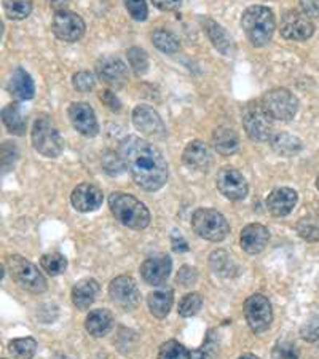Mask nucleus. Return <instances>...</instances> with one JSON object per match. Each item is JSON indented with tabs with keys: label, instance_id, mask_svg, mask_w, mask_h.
<instances>
[{
	"label": "nucleus",
	"instance_id": "obj_1",
	"mask_svg": "<svg viewBox=\"0 0 319 359\" xmlns=\"http://www.w3.org/2000/svg\"><path fill=\"white\" fill-rule=\"evenodd\" d=\"M118 154L139 187L146 192H156L168 181V163L163 155L146 139L128 136L120 142Z\"/></svg>",
	"mask_w": 319,
	"mask_h": 359
},
{
	"label": "nucleus",
	"instance_id": "obj_2",
	"mask_svg": "<svg viewBox=\"0 0 319 359\" xmlns=\"http://www.w3.org/2000/svg\"><path fill=\"white\" fill-rule=\"evenodd\" d=\"M109 208L114 217L125 227L144 230L150 224V212L144 203L136 196L123 192H115L109 196Z\"/></svg>",
	"mask_w": 319,
	"mask_h": 359
},
{
	"label": "nucleus",
	"instance_id": "obj_3",
	"mask_svg": "<svg viewBox=\"0 0 319 359\" xmlns=\"http://www.w3.org/2000/svg\"><path fill=\"white\" fill-rule=\"evenodd\" d=\"M241 27L254 46H265L273 37L276 27L273 11L264 5H252L243 13Z\"/></svg>",
	"mask_w": 319,
	"mask_h": 359
},
{
	"label": "nucleus",
	"instance_id": "obj_4",
	"mask_svg": "<svg viewBox=\"0 0 319 359\" xmlns=\"http://www.w3.org/2000/svg\"><path fill=\"white\" fill-rule=\"evenodd\" d=\"M243 126L246 135L257 142L270 141L273 136V118L265 111L260 100L247 102L241 112Z\"/></svg>",
	"mask_w": 319,
	"mask_h": 359
},
{
	"label": "nucleus",
	"instance_id": "obj_5",
	"mask_svg": "<svg viewBox=\"0 0 319 359\" xmlns=\"http://www.w3.org/2000/svg\"><path fill=\"white\" fill-rule=\"evenodd\" d=\"M191 227L195 233L208 241L219 243L227 238L230 225L222 214L211 208H200L191 216Z\"/></svg>",
	"mask_w": 319,
	"mask_h": 359
},
{
	"label": "nucleus",
	"instance_id": "obj_6",
	"mask_svg": "<svg viewBox=\"0 0 319 359\" xmlns=\"http://www.w3.org/2000/svg\"><path fill=\"white\" fill-rule=\"evenodd\" d=\"M31 136L34 149H36L39 154H42L43 157L56 158L62 154L64 141L51 118L42 115V117H39L34 121Z\"/></svg>",
	"mask_w": 319,
	"mask_h": 359
},
{
	"label": "nucleus",
	"instance_id": "obj_7",
	"mask_svg": "<svg viewBox=\"0 0 319 359\" xmlns=\"http://www.w3.org/2000/svg\"><path fill=\"white\" fill-rule=\"evenodd\" d=\"M5 267H7L10 276L18 283V285L32 294H42L46 291V280L40 273L36 265L29 262L27 259L21 256H8L5 260Z\"/></svg>",
	"mask_w": 319,
	"mask_h": 359
},
{
	"label": "nucleus",
	"instance_id": "obj_8",
	"mask_svg": "<svg viewBox=\"0 0 319 359\" xmlns=\"http://www.w3.org/2000/svg\"><path fill=\"white\" fill-rule=\"evenodd\" d=\"M260 102L264 104L265 111L273 120L280 121H291L299 111V101L286 88H273L266 91L265 95L260 97Z\"/></svg>",
	"mask_w": 319,
	"mask_h": 359
},
{
	"label": "nucleus",
	"instance_id": "obj_9",
	"mask_svg": "<svg viewBox=\"0 0 319 359\" xmlns=\"http://www.w3.org/2000/svg\"><path fill=\"white\" fill-rule=\"evenodd\" d=\"M246 321L255 334H262L269 331L273 321V310H271L270 300L262 294H254L245 304Z\"/></svg>",
	"mask_w": 319,
	"mask_h": 359
},
{
	"label": "nucleus",
	"instance_id": "obj_10",
	"mask_svg": "<svg viewBox=\"0 0 319 359\" xmlns=\"http://www.w3.org/2000/svg\"><path fill=\"white\" fill-rule=\"evenodd\" d=\"M280 32L286 40L294 42H304L308 40L315 34V25H313L310 16H306L304 11L287 10L281 16Z\"/></svg>",
	"mask_w": 319,
	"mask_h": 359
},
{
	"label": "nucleus",
	"instance_id": "obj_11",
	"mask_svg": "<svg viewBox=\"0 0 319 359\" xmlns=\"http://www.w3.org/2000/svg\"><path fill=\"white\" fill-rule=\"evenodd\" d=\"M51 27H53V34L57 39L69 43L77 42V40L82 39L86 31L82 16L67 8L55 11Z\"/></svg>",
	"mask_w": 319,
	"mask_h": 359
},
{
	"label": "nucleus",
	"instance_id": "obj_12",
	"mask_svg": "<svg viewBox=\"0 0 319 359\" xmlns=\"http://www.w3.org/2000/svg\"><path fill=\"white\" fill-rule=\"evenodd\" d=\"M109 295L115 305L125 311L135 310L141 302V292H139L136 281L131 276H117L109 286Z\"/></svg>",
	"mask_w": 319,
	"mask_h": 359
},
{
	"label": "nucleus",
	"instance_id": "obj_13",
	"mask_svg": "<svg viewBox=\"0 0 319 359\" xmlns=\"http://www.w3.org/2000/svg\"><path fill=\"white\" fill-rule=\"evenodd\" d=\"M216 185L219 192L222 194L225 198H229L231 201L245 200L249 192L247 181L240 171L235 170V168H222V170L217 172Z\"/></svg>",
	"mask_w": 319,
	"mask_h": 359
},
{
	"label": "nucleus",
	"instance_id": "obj_14",
	"mask_svg": "<svg viewBox=\"0 0 319 359\" xmlns=\"http://www.w3.org/2000/svg\"><path fill=\"white\" fill-rule=\"evenodd\" d=\"M133 123H135L136 130L141 131L142 135L154 139H163L166 137V126L163 120L158 115V112L154 111L149 106H137L133 111Z\"/></svg>",
	"mask_w": 319,
	"mask_h": 359
},
{
	"label": "nucleus",
	"instance_id": "obj_15",
	"mask_svg": "<svg viewBox=\"0 0 319 359\" xmlns=\"http://www.w3.org/2000/svg\"><path fill=\"white\" fill-rule=\"evenodd\" d=\"M69 120L80 135L86 137H95L100 133L96 114L86 102H74L69 106Z\"/></svg>",
	"mask_w": 319,
	"mask_h": 359
},
{
	"label": "nucleus",
	"instance_id": "obj_16",
	"mask_svg": "<svg viewBox=\"0 0 319 359\" xmlns=\"http://www.w3.org/2000/svg\"><path fill=\"white\" fill-rule=\"evenodd\" d=\"M172 270V260L166 254H156L144 260L141 265V273L144 281L152 286L165 285Z\"/></svg>",
	"mask_w": 319,
	"mask_h": 359
},
{
	"label": "nucleus",
	"instance_id": "obj_17",
	"mask_svg": "<svg viewBox=\"0 0 319 359\" xmlns=\"http://www.w3.org/2000/svg\"><path fill=\"white\" fill-rule=\"evenodd\" d=\"M71 201H72V206L77 211L93 212L101 208L104 201V195H102V190L97 187V185L83 182L74 189V192L71 195Z\"/></svg>",
	"mask_w": 319,
	"mask_h": 359
},
{
	"label": "nucleus",
	"instance_id": "obj_18",
	"mask_svg": "<svg viewBox=\"0 0 319 359\" xmlns=\"http://www.w3.org/2000/svg\"><path fill=\"white\" fill-rule=\"evenodd\" d=\"M96 74L106 85L121 86L128 79V67L120 57L104 56L97 61Z\"/></svg>",
	"mask_w": 319,
	"mask_h": 359
},
{
	"label": "nucleus",
	"instance_id": "obj_19",
	"mask_svg": "<svg viewBox=\"0 0 319 359\" xmlns=\"http://www.w3.org/2000/svg\"><path fill=\"white\" fill-rule=\"evenodd\" d=\"M297 200L299 195L294 189L280 187L275 189L273 192L269 195V198H266V208H269L271 216L284 217L292 212L295 205H297Z\"/></svg>",
	"mask_w": 319,
	"mask_h": 359
},
{
	"label": "nucleus",
	"instance_id": "obj_20",
	"mask_svg": "<svg viewBox=\"0 0 319 359\" xmlns=\"http://www.w3.org/2000/svg\"><path fill=\"white\" fill-rule=\"evenodd\" d=\"M182 161L189 170L205 172L211 168L212 155L210 147L201 141H191L187 147H185L182 154Z\"/></svg>",
	"mask_w": 319,
	"mask_h": 359
},
{
	"label": "nucleus",
	"instance_id": "obj_21",
	"mask_svg": "<svg viewBox=\"0 0 319 359\" xmlns=\"http://www.w3.org/2000/svg\"><path fill=\"white\" fill-rule=\"evenodd\" d=\"M270 231L262 224H249L241 230L240 243L247 254H259L269 245Z\"/></svg>",
	"mask_w": 319,
	"mask_h": 359
},
{
	"label": "nucleus",
	"instance_id": "obj_22",
	"mask_svg": "<svg viewBox=\"0 0 319 359\" xmlns=\"http://www.w3.org/2000/svg\"><path fill=\"white\" fill-rule=\"evenodd\" d=\"M203 31L206 32L208 39L211 40V43L214 45L219 53L222 55H231L235 51V42L233 39L230 37V34L225 31V29L211 18H200Z\"/></svg>",
	"mask_w": 319,
	"mask_h": 359
},
{
	"label": "nucleus",
	"instance_id": "obj_23",
	"mask_svg": "<svg viewBox=\"0 0 319 359\" xmlns=\"http://www.w3.org/2000/svg\"><path fill=\"white\" fill-rule=\"evenodd\" d=\"M10 93L18 101H31L36 95V86L29 72L25 69H16L10 79Z\"/></svg>",
	"mask_w": 319,
	"mask_h": 359
},
{
	"label": "nucleus",
	"instance_id": "obj_24",
	"mask_svg": "<svg viewBox=\"0 0 319 359\" xmlns=\"http://www.w3.org/2000/svg\"><path fill=\"white\" fill-rule=\"evenodd\" d=\"M100 292V285L93 278L80 280L72 289V302L79 310H88Z\"/></svg>",
	"mask_w": 319,
	"mask_h": 359
},
{
	"label": "nucleus",
	"instance_id": "obj_25",
	"mask_svg": "<svg viewBox=\"0 0 319 359\" xmlns=\"http://www.w3.org/2000/svg\"><path fill=\"white\" fill-rule=\"evenodd\" d=\"M174 302V291L171 287H161L156 289V291L150 292L147 297V305L150 313L158 320H163L168 315H170L171 306Z\"/></svg>",
	"mask_w": 319,
	"mask_h": 359
},
{
	"label": "nucleus",
	"instance_id": "obj_26",
	"mask_svg": "<svg viewBox=\"0 0 319 359\" xmlns=\"http://www.w3.org/2000/svg\"><path fill=\"white\" fill-rule=\"evenodd\" d=\"M212 146L220 155L229 157V155L236 154V150L240 149V137H238V133L233 128L219 126L212 135Z\"/></svg>",
	"mask_w": 319,
	"mask_h": 359
},
{
	"label": "nucleus",
	"instance_id": "obj_27",
	"mask_svg": "<svg viewBox=\"0 0 319 359\" xmlns=\"http://www.w3.org/2000/svg\"><path fill=\"white\" fill-rule=\"evenodd\" d=\"M112 324H114V316L109 310H95L86 316L85 329L86 332L93 335V337L100 339L110 332Z\"/></svg>",
	"mask_w": 319,
	"mask_h": 359
},
{
	"label": "nucleus",
	"instance_id": "obj_28",
	"mask_svg": "<svg viewBox=\"0 0 319 359\" xmlns=\"http://www.w3.org/2000/svg\"><path fill=\"white\" fill-rule=\"evenodd\" d=\"M2 121L11 135L22 136L26 133V118L22 117L21 107L18 104H8L2 111Z\"/></svg>",
	"mask_w": 319,
	"mask_h": 359
},
{
	"label": "nucleus",
	"instance_id": "obj_29",
	"mask_svg": "<svg viewBox=\"0 0 319 359\" xmlns=\"http://www.w3.org/2000/svg\"><path fill=\"white\" fill-rule=\"evenodd\" d=\"M270 144L271 149L278 155H281V157H292V155H297L301 150V142L295 136L289 135V133H278V135H273L270 139Z\"/></svg>",
	"mask_w": 319,
	"mask_h": 359
},
{
	"label": "nucleus",
	"instance_id": "obj_30",
	"mask_svg": "<svg viewBox=\"0 0 319 359\" xmlns=\"http://www.w3.org/2000/svg\"><path fill=\"white\" fill-rule=\"evenodd\" d=\"M8 351L15 359H32L37 351V341L32 337L11 340L8 344Z\"/></svg>",
	"mask_w": 319,
	"mask_h": 359
},
{
	"label": "nucleus",
	"instance_id": "obj_31",
	"mask_svg": "<svg viewBox=\"0 0 319 359\" xmlns=\"http://www.w3.org/2000/svg\"><path fill=\"white\" fill-rule=\"evenodd\" d=\"M210 264H211V269L220 276H231L238 273L236 264L231 260V257L225 251L212 252L210 257Z\"/></svg>",
	"mask_w": 319,
	"mask_h": 359
},
{
	"label": "nucleus",
	"instance_id": "obj_32",
	"mask_svg": "<svg viewBox=\"0 0 319 359\" xmlns=\"http://www.w3.org/2000/svg\"><path fill=\"white\" fill-rule=\"evenodd\" d=\"M295 230L301 240L308 243L319 241V216L311 214V216L301 217L295 225Z\"/></svg>",
	"mask_w": 319,
	"mask_h": 359
},
{
	"label": "nucleus",
	"instance_id": "obj_33",
	"mask_svg": "<svg viewBox=\"0 0 319 359\" xmlns=\"http://www.w3.org/2000/svg\"><path fill=\"white\" fill-rule=\"evenodd\" d=\"M152 42L161 53L166 55L176 53V51L181 48V43H179L176 36L170 31H165V29H158V31H155L152 34Z\"/></svg>",
	"mask_w": 319,
	"mask_h": 359
},
{
	"label": "nucleus",
	"instance_id": "obj_34",
	"mask_svg": "<svg viewBox=\"0 0 319 359\" xmlns=\"http://www.w3.org/2000/svg\"><path fill=\"white\" fill-rule=\"evenodd\" d=\"M4 10L8 20H26L32 11V0H4Z\"/></svg>",
	"mask_w": 319,
	"mask_h": 359
},
{
	"label": "nucleus",
	"instance_id": "obj_35",
	"mask_svg": "<svg viewBox=\"0 0 319 359\" xmlns=\"http://www.w3.org/2000/svg\"><path fill=\"white\" fill-rule=\"evenodd\" d=\"M40 265H42V269L48 275L57 276L64 273V270L67 269V260L60 252H50L42 256V259H40Z\"/></svg>",
	"mask_w": 319,
	"mask_h": 359
},
{
	"label": "nucleus",
	"instance_id": "obj_36",
	"mask_svg": "<svg viewBox=\"0 0 319 359\" xmlns=\"http://www.w3.org/2000/svg\"><path fill=\"white\" fill-rule=\"evenodd\" d=\"M158 359H191V355L182 344L170 340L160 346Z\"/></svg>",
	"mask_w": 319,
	"mask_h": 359
},
{
	"label": "nucleus",
	"instance_id": "obj_37",
	"mask_svg": "<svg viewBox=\"0 0 319 359\" xmlns=\"http://www.w3.org/2000/svg\"><path fill=\"white\" fill-rule=\"evenodd\" d=\"M128 62H130L131 69L137 75H144L149 69V56L146 51L139 48V46H131V48L128 50Z\"/></svg>",
	"mask_w": 319,
	"mask_h": 359
},
{
	"label": "nucleus",
	"instance_id": "obj_38",
	"mask_svg": "<svg viewBox=\"0 0 319 359\" xmlns=\"http://www.w3.org/2000/svg\"><path fill=\"white\" fill-rule=\"evenodd\" d=\"M203 306V299L198 292H190L184 295V299L179 304V315L184 318L195 316Z\"/></svg>",
	"mask_w": 319,
	"mask_h": 359
},
{
	"label": "nucleus",
	"instance_id": "obj_39",
	"mask_svg": "<svg viewBox=\"0 0 319 359\" xmlns=\"http://www.w3.org/2000/svg\"><path fill=\"white\" fill-rule=\"evenodd\" d=\"M271 359H299L297 346L287 340L278 341L271 351Z\"/></svg>",
	"mask_w": 319,
	"mask_h": 359
},
{
	"label": "nucleus",
	"instance_id": "obj_40",
	"mask_svg": "<svg viewBox=\"0 0 319 359\" xmlns=\"http://www.w3.org/2000/svg\"><path fill=\"white\" fill-rule=\"evenodd\" d=\"M72 85H74V88L77 90V91L88 93V91H91L93 88H95V85H96L95 74H91V72H88V71H82V72L74 74Z\"/></svg>",
	"mask_w": 319,
	"mask_h": 359
},
{
	"label": "nucleus",
	"instance_id": "obj_41",
	"mask_svg": "<svg viewBox=\"0 0 319 359\" xmlns=\"http://www.w3.org/2000/svg\"><path fill=\"white\" fill-rule=\"evenodd\" d=\"M125 7L133 20L146 21L149 16V8L146 0H125Z\"/></svg>",
	"mask_w": 319,
	"mask_h": 359
},
{
	"label": "nucleus",
	"instance_id": "obj_42",
	"mask_svg": "<svg viewBox=\"0 0 319 359\" xmlns=\"http://www.w3.org/2000/svg\"><path fill=\"white\" fill-rule=\"evenodd\" d=\"M301 339L306 341H318L319 340V316H311L304 326L300 327Z\"/></svg>",
	"mask_w": 319,
	"mask_h": 359
},
{
	"label": "nucleus",
	"instance_id": "obj_43",
	"mask_svg": "<svg viewBox=\"0 0 319 359\" xmlns=\"http://www.w3.org/2000/svg\"><path fill=\"white\" fill-rule=\"evenodd\" d=\"M18 158V150L11 142H5L2 146V168L4 172H8L10 168L15 166V161Z\"/></svg>",
	"mask_w": 319,
	"mask_h": 359
},
{
	"label": "nucleus",
	"instance_id": "obj_44",
	"mask_svg": "<svg viewBox=\"0 0 319 359\" xmlns=\"http://www.w3.org/2000/svg\"><path fill=\"white\" fill-rule=\"evenodd\" d=\"M102 166H104V170H106L110 176H115V175H120L121 170H123L125 163H123V160H121L120 154H118V157H117V155L110 152V154L106 155V157H104Z\"/></svg>",
	"mask_w": 319,
	"mask_h": 359
},
{
	"label": "nucleus",
	"instance_id": "obj_45",
	"mask_svg": "<svg viewBox=\"0 0 319 359\" xmlns=\"http://www.w3.org/2000/svg\"><path fill=\"white\" fill-rule=\"evenodd\" d=\"M214 331H210L203 348L195 353V359H214L217 355V341L212 339Z\"/></svg>",
	"mask_w": 319,
	"mask_h": 359
},
{
	"label": "nucleus",
	"instance_id": "obj_46",
	"mask_svg": "<svg viewBox=\"0 0 319 359\" xmlns=\"http://www.w3.org/2000/svg\"><path fill=\"white\" fill-rule=\"evenodd\" d=\"M196 278H198V273H196V270L189 267V265H185V267H182L181 270H179V273L176 276V281L182 287H189V286H191L196 281Z\"/></svg>",
	"mask_w": 319,
	"mask_h": 359
},
{
	"label": "nucleus",
	"instance_id": "obj_47",
	"mask_svg": "<svg viewBox=\"0 0 319 359\" xmlns=\"http://www.w3.org/2000/svg\"><path fill=\"white\" fill-rule=\"evenodd\" d=\"M300 8L310 18H319V0H299Z\"/></svg>",
	"mask_w": 319,
	"mask_h": 359
},
{
	"label": "nucleus",
	"instance_id": "obj_48",
	"mask_svg": "<svg viewBox=\"0 0 319 359\" xmlns=\"http://www.w3.org/2000/svg\"><path fill=\"white\" fill-rule=\"evenodd\" d=\"M184 0H152V4L161 11H176L182 7Z\"/></svg>",
	"mask_w": 319,
	"mask_h": 359
},
{
	"label": "nucleus",
	"instance_id": "obj_49",
	"mask_svg": "<svg viewBox=\"0 0 319 359\" xmlns=\"http://www.w3.org/2000/svg\"><path fill=\"white\" fill-rule=\"evenodd\" d=\"M101 101L106 104V106L110 109V111H114V112H118L120 111L121 104H120V101L117 100V96H115L112 91H104L102 95H101Z\"/></svg>",
	"mask_w": 319,
	"mask_h": 359
},
{
	"label": "nucleus",
	"instance_id": "obj_50",
	"mask_svg": "<svg viewBox=\"0 0 319 359\" xmlns=\"http://www.w3.org/2000/svg\"><path fill=\"white\" fill-rule=\"evenodd\" d=\"M171 245H172V249L176 252H187L189 251V243L177 233H174L171 236Z\"/></svg>",
	"mask_w": 319,
	"mask_h": 359
},
{
	"label": "nucleus",
	"instance_id": "obj_51",
	"mask_svg": "<svg viewBox=\"0 0 319 359\" xmlns=\"http://www.w3.org/2000/svg\"><path fill=\"white\" fill-rule=\"evenodd\" d=\"M69 0H50V5L55 8V11L66 10Z\"/></svg>",
	"mask_w": 319,
	"mask_h": 359
},
{
	"label": "nucleus",
	"instance_id": "obj_52",
	"mask_svg": "<svg viewBox=\"0 0 319 359\" xmlns=\"http://www.w3.org/2000/svg\"><path fill=\"white\" fill-rule=\"evenodd\" d=\"M238 359H259V358L254 356V355H243V356H240Z\"/></svg>",
	"mask_w": 319,
	"mask_h": 359
},
{
	"label": "nucleus",
	"instance_id": "obj_53",
	"mask_svg": "<svg viewBox=\"0 0 319 359\" xmlns=\"http://www.w3.org/2000/svg\"><path fill=\"white\" fill-rule=\"evenodd\" d=\"M56 359H72V358H69V356H60V358H56Z\"/></svg>",
	"mask_w": 319,
	"mask_h": 359
},
{
	"label": "nucleus",
	"instance_id": "obj_54",
	"mask_svg": "<svg viewBox=\"0 0 319 359\" xmlns=\"http://www.w3.org/2000/svg\"><path fill=\"white\" fill-rule=\"evenodd\" d=\"M316 187H318V190H319V176H318V179H316Z\"/></svg>",
	"mask_w": 319,
	"mask_h": 359
}]
</instances>
